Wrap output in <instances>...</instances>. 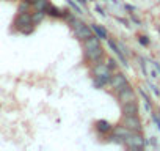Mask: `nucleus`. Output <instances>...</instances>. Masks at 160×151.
Returning <instances> with one entry per match:
<instances>
[{
  "instance_id": "nucleus-9",
  "label": "nucleus",
  "mask_w": 160,
  "mask_h": 151,
  "mask_svg": "<svg viewBox=\"0 0 160 151\" xmlns=\"http://www.w3.org/2000/svg\"><path fill=\"white\" fill-rule=\"evenodd\" d=\"M121 112H122V115H138L140 113V106H138L137 101L124 102V104H121Z\"/></svg>"
},
{
  "instance_id": "nucleus-2",
  "label": "nucleus",
  "mask_w": 160,
  "mask_h": 151,
  "mask_svg": "<svg viewBox=\"0 0 160 151\" xmlns=\"http://www.w3.org/2000/svg\"><path fill=\"white\" fill-rule=\"evenodd\" d=\"M112 69L105 65V61H98L94 65H91V77H93V84L96 88H104L112 77Z\"/></svg>"
},
{
  "instance_id": "nucleus-1",
  "label": "nucleus",
  "mask_w": 160,
  "mask_h": 151,
  "mask_svg": "<svg viewBox=\"0 0 160 151\" xmlns=\"http://www.w3.org/2000/svg\"><path fill=\"white\" fill-rule=\"evenodd\" d=\"M82 47H83V57L90 65H94V63L102 61L105 58V50L101 44V39L96 35L82 41Z\"/></svg>"
},
{
  "instance_id": "nucleus-4",
  "label": "nucleus",
  "mask_w": 160,
  "mask_h": 151,
  "mask_svg": "<svg viewBox=\"0 0 160 151\" xmlns=\"http://www.w3.org/2000/svg\"><path fill=\"white\" fill-rule=\"evenodd\" d=\"M14 29L21 33H32V30L35 29V22L32 14L27 13H18L16 19H14Z\"/></svg>"
},
{
  "instance_id": "nucleus-10",
  "label": "nucleus",
  "mask_w": 160,
  "mask_h": 151,
  "mask_svg": "<svg viewBox=\"0 0 160 151\" xmlns=\"http://www.w3.org/2000/svg\"><path fill=\"white\" fill-rule=\"evenodd\" d=\"M94 128H96V131H98L101 135H108V134L113 131V124L108 123V121H105V120H98V121L94 123Z\"/></svg>"
},
{
  "instance_id": "nucleus-6",
  "label": "nucleus",
  "mask_w": 160,
  "mask_h": 151,
  "mask_svg": "<svg viewBox=\"0 0 160 151\" xmlns=\"http://www.w3.org/2000/svg\"><path fill=\"white\" fill-rule=\"evenodd\" d=\"M121 124L126 126L127 129H130L132 132H141L143 131V123H141L138 115H122Z\"/></svg>"
},
{
  "instance_id": "nucleus-13",
  "label": "nucleus",
  "mask_w": 160,
  "mask_h": 151,
  "mask_svg": "<svg viewBox=\"0 0 160 151\" xmlns=\"http://www.w3.org/2000/svg\"><path fill=\"white\" fill-rule=\"evenodd\" d=\"M49 5H50L49 0H36V2L33 3V7H35L38 11H46V10L49 8Z\"/></svg>"
},
{
  "instance_id": "nucleus-18",
  "label": "nucleus",
  "mask_w": 160,
  "mask_h": 151,
  "mask_svg": "<svg viewBox=\"0 0 160 151\" xmlns=\"http://www.w3.org/2000/svg\"><path fill=\"white\" fill-rule=\"evenodd\" d=\"M152 120L155 121V124H157V126H158V129H160V118H158L155 113H152Z\"/></svg>"
},
{
  "instance_id": "nucleus-8",
  "label": "nucleus",
  "mask_w": 160,
  "mask_h": 151,
  "mask_svg": "<svg viewBox=\"0 0 160 151\" xmlns=\"http://www.w3.org/2000/svg\"><path fill=\"white\" fill-rule=\"evenodd\" d=\"M116 98L119 101V104H124V102H130V101H137V95H135V90L132 88L130 84H127L126 87H122L121 90L116 91Z\"/></svg>"
},
{
  "instance_id": "nucleus-12",
  "label": "nucleus",
  "mask_w": 160,
  "mask_h": 151,
  "mask_svg": "<svg viewBox=\"0 0 160 151\" xmlns=\"http://www.w3.org/2000/svg\"><path fill=\"white\" fill-rule=\"evenodd\" d=\"M91 30H93V33H94L99 39H108V32H107L102 25H99V24H91Z\"/></svg>"
},
{
  "instance_id": "nucleus-7",
  "label": "nucleus",
  "mask_w": 160,
  "mask_h": 151,
  "mask_svg": "<svg viewBox=\"0 0 160 151\" xmlns=\"http://www.w3.org/2000/svg\"><path fill=\"white\" fill-rule=\"evenodd\" d=\"M127 84H129V81H127V76H126L124 72H121V71H113V72H112V77H110L108 85L113 88V91L121 90V88L126 87Z\"/></svg>"
},
{
  "instance_id": "nucleus-16",
  "label": "nucleus",
  "mask_w": 160,
  "mask_h": 151,
  "mask_svg": "<svg viewBox=\"0 0 160 151\" xmlns=\"http://www.w3.org/2000/svg\"><path fill=\"white\" fill-rule=\"evenodd\" d=\"M138 41H140V44H141V46H149V43H151V41H149V38H148V36H144V35H141V36L138 38Z\"/></svg>"
},
{
  "instance_id": "nucleus-11",
  "label": "nucleus",
  "mask_w": 160,
  "mask_h": 151,
  "mask_svg": "<svg viewBox=\"0 0 160 151\" xmlns=\"http://www.w3.org/2000/svg\"><path fill=\"white\" fill-rule=\"evenodd\" d=\"M113 135H116V137H119L122 142H124V138H127L130 134H132V131L130 129H127L126 126H122V124H118V126H113Z\"/></svg>"
},
{
  "instance_id": "nucleus-17",
  "label": "nucleus",
  "mask_w": 160,
  "mask_h": 151,
  "mask_svg": "<svg viewBox=\"0 0 160 151\" xmlns=\"http://www.w3.org/2000/svg\"><path fill=\"white\" fill-rule=\"evenodd\" d=\"M68 3H69V5H71V7H72V8L75 10V13H77V14H80V13H82V10L78 8V5H77V3H74L72 0H68Z\"/></svg>"
},
{
  "instance_id": "nucleus-5",
  "label": "nucleus",
  "mask_w": 160,
  "mask_h": 151,
  "mask_svg": "<svg viewBox=\"0 0 160 151\" xmlns=\"http://www.w3.org/2000/svg\"><path fill=\"white\" fill-rule=\"evenodd\" d=\"M122 145L130 149H143L146 146V140L141 135V132H132L127 138H124Z\"/></svg>"
},
{
  "instance_id": "nucleus-15",
  "label": "nucleus",
  "mask_w": 160,
  "mask_h": 151,
  "mask_svg": "<svg viewBox=\"0 0 160 151\" xmlns=\"http://www.w3.org/2000/svg\"><path fill=\"white\" fill-rule=\"evenodd\" d=\"M28 7H30V3L25 2V0H22L21 5H19V8H18V13H27V11H28Z\"/></svg>"
},
{
  "instance_id": "nucleus-14",
  "label": "nucleus",
  "mask_w": 160,
  "mask_h": 151,
  "mask_svg": "<svg viewBox=\"0 0 160 151\" xmlns=\"http://www.w3.org/2000/svg\"><path fill=\"white\" fill-rule=\"evenodd\" d=\"M104 61H105V65H107L112 71H118V63H116V60H115V58L108 57V58H104Z\"/></svg>"
},
{
  "instance_id": "nucleus-3",
  "label": "nucleus",
  "mask_w": 160,
  "mask_h": 151,
  "mask_svg": "<svg viewBox=\"0 0 160 151\" xmlns=\"http://www.w3.org/2000/svg\"><path fill=\"white\" fill-rule=\"evenodd\" d=\"M66 19H68L69 25L72 27V30H74V33H75V38H77L78 41H85V39H88V38H91V36L94 35L93 30H91V25H88V24H85L83 21L77 19L75 16L68 14Z\"/></svg>"
},
{
  "instance_id": "nucleus-19",
  "label": "nucleus",
  "mask_w": 160,
  "mask_h": 151,
  "mask_svg": "<svg viewBox=\"0 0 160 151\" xmlns=\"http://www.w3.org/2000/svg\"><path fill=\"white\" fill-rule=\"evenodd\" d=\"M154 66H155V68H157V69L160 71V63H157V61H155V63H154Z\"/></svg>"
}]
</instances>
